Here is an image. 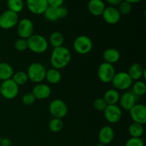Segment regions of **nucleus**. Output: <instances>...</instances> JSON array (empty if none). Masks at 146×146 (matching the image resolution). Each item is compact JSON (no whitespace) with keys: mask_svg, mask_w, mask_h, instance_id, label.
Instances as JSON below:
<instances>
[{"mask_svg":"<svg viewBox=\"0 0 146 146\" xmlns=\"http://www.w3.org/2000/svg\"><path fill=\"white\" fill-rule=\"evenodd\" d=\"M104 98L107 105H115L119 101L120 94L115 88H111L106 91Z\"/></svg>","mask_w":146,"mask_h":146,"instance_id":"nucleus-22","label":"nucleus"},{"mask_svg":"<svg viewBox=\"0 0 146 146\" xmlns=\"http://www.w3.org/2000/svg\"><path fill=\"white\" fill-rule=\"evenodd\" d=\"M1 139H2V138H1V136L0 135V144H1Z\"/></svg>","mask_w":146,"mask_h":146,"instance_id":"nucleus-42","label":"nucleus"},{"mask_svg":"<svg viewBox=\"0 0 146 146\" xmlns=\"http://www.w3.org/2000/svg\"><path fill=\"white\" fill-rule=\"evenodd\" d=\"M118 10L121 15H128L132 11V4L127 2L125 1H123L118 6Z\"/></svg>","mask_w":146,"mask_h":146,"instance_id":"nucleus-31","label":"nucleus"},{"mask_svg":"<svg viewBox=\"0 0 146 146\" xmlns=\"http://www.w3.org/2000/svg\"><path fill=\"white\" fill-rule=\"evenodd\" d=\"M19 22L18 14L7 9L0 15V28L4 30L11 29Z\"/></svg>","mask_w":146,"mask_h":146,"instance_id":"nucleus-7","label":"nucleus"},{"mask_svg":"<svg viewBox=\"0 0 146 146\" xmlns=\"http://www.w3.org/2000/svg\"><path fill=\"white\" fill-rule=\"evenodd\" d=\"M31 93L34 96L36 99H46L51 96V87L47 84L39 83L34 86Z\"/></svg>","mask_w":146,"mask_h":146,"instance_id":"nucleus-15","label":"nucleus"},{"mask_svg":"<svg viewBox=\"0 0 146 146\" xmlns=\"http://www.w3.org/2000/svg\"><path fill=\"white\" fill-rule=\"evenodd\" d=\"M131 117L135 123L144 125L146 123V106L144 104H135L130 110Z\"/></svg>","mask_w":146,"mask_h":146,"instance_id":"nucleus-12","label":"nucleus"},{"mask_svg":"<svg viewBox=\"0 0 146 146\" xmlns=\"http://www.w3.org/2000/svg\"><path fill=\"white\" fill-rule=\"evenodd\" d=\"M114 131L112 127L109 125H105L100 129L98 132V141L100 143L104 145H108L111 143L114 138Z\"/></svg>","mask_w":146,"mask_h":146,"instance_id":"nucleus-17","label":"nucleus"},{"mask_svg":"<svg viewBox=\"0 0 146 146\" xmlns=\"http://www.w3.org/2000/svg\"><path fill=\"white\" fill-rule=\"evenodd\" d=\"M7 5L9 10L18 14L24 9V3L23 0H7Z\"/></svg>","mask_w":146,"mask_h":146,"instance_id":"nucleus-26","label":"nucleus"},{"mask_svg":"<svg viewBox=\"0 0 146 146\" xmlns=\"http://www.w3.org/2000/svg\"><path fill=\"white\" fill-rule=\"evenodd\" d=\"M50 113L54 118H64L68 113V106L66 102L61 99H54L50 103L48 106Z\"/></svg>","mask_w":146,"mask_h":146,"instance_id":"nucleus-8","label":"nucleus"},{"mask_svg":"<svg viewBox=\"0 0 146 146\" xmlns=\"http://www.w3.org/2000/svg\"><path fill=\"white\" fill-rule=\"evenodd\" d=\"M114 88L117 91H125L132 86L133 81L127 72L115 73L111 81Z\"/></svg>","mask_w":146,"mask_h":146,"instance_id":"nucleus-4","label":"nucleus"},{"mask_svg":"<svg viewBox=\"0 0 146 146\" xmlns=\"http://www.w3.org/2000/svg\"><path fill=\"white\" fill-rule=\"evenodd\" d=\"M103 58L105 62L113 65L119 61L121 58V54L116 48H109L104 51L103 54Z\"/></svg>","mask_w":146,"mask_h":146,"instance_id":"nucleus-20","label":"nucleus"},{"mask_svg":"<svg viewBox=\"0 0 146 146\" xmlns=\"http://www.w3.org/2000/svg\"><path fill=\"white\" fill-rule=\"evenodd\" d=\"M93 42L91 38L85 35L78 36L74 41V49L78 54L85 55L92 50Z\"/></svg>","mask_w":146,"mask_h":146,"instance_id":"nucleus-6","label":"nucleus"},{"mask_svg":"<svg viewBox=\"0 0 146 146\" xmlns=\"http://www.w3.org/2000/svg\"><path fill=\"white\" fill-rule=\"evenodd\" d=\"M28 48L35 54H43L48 47L46 38L40 34H33L27 39Z\"/></svg>","mask_w":146,"mask_h":146,"instance_id":"nucleus-2","label":"nucleus"},{"mask_svg":"<svg viewBox=\"0 0 146 146\" xmlns=\"http://www.w3.org/2000/svg\"><path fill=\"white\" fill-rule=\"evenodd\" d=\"M144 132L143 125L138 123L133 122L128 127V133L131 138H141Z\"/></svg>","mask_w":146,"mask_h":146,"instance_id":"nucleus-25","label":"nucleus"},{"mask_svg":"<svg viewBox=\"0 0 146 146\" xmlns=\"http://www.w3.org/2000/svg\"><path fill=\"white\" fill-rule=\"evenodd\" d=\"M14 48L17 51L22 52L26 51L28 48V44H27V39L19 38L14 43Z\"/></svg>","mask_w":146,"mask_h":146,"instance_id":"nucleus-32","label":"nucleus"},{"mask_svg":"<svg viewBox=\"0 0 146 146\" xmlns=\"http://www.w3.org/2000/svg\"><path fill=\"white\" fill-rule=\"evenodd\" d=\"M96 146H106V145H104V144H102V143H99L97 144V145H96Z\"/></svg>","mask_w":146,"mask_h":146,"instance_id":"nucleus-41","label":"nucleus"},{"mask_svg":"<svg viewBox=\"0 0 146 146\" xmlns=\"http://www.w3.org/2000/svg\"><path fill=\"white\" fill-rule=\"evenodd\" d=\"M71 60V51L65 46L54 48L50 57V63L52 68L62 69L68 65Z\"/></svg>","mask_w":146,"mask_h":146,"instance_id":"nucleus-1","label":"nucleus"},{"mask_svg":"<svg viewBox=\"0 0 146 146\" xmlns=\"http://www.w3.org/2000/svg\"><path fill=\"white\" fill-rule=\"evenodd\" d=\"M104 114L106 120L110 123H116L122 118L121 108L116 104L107 106L104 111Z\"/></svg>","mask_w":146,"mask_h":146,"instance_id":"nucleus-11","label":"nucleus"},{"mask_svg":"<svg viewBox=\"0 0 146 146\" xmlns=\"http://www.w3.org/2000/svg\"><path fill=\"white\" fill-rule=\"evenodd\" d=\"M49 42L54 48L62 46L64 42V36L60 31H54L49 36Z\"/></svg>","mask_w":146,"mask_h":146,"instance_id":"nucleus-24","label":"nucleus"},{"mask_svg":"<svg viewBox=\"0 0 146 146\" xmlns=\"http://www.w3.org/2000/svg\"><path fill=\"white\" fill-rule=\"evenodd\" d=\"M47 2L49 7H59L63 6L64 0H47Z\"/></svg>","mask_w":146,"mask_h":146,"instance_id":"nucleus-37","label":"nucleus"},{"mask_svg":"<svg viewBox=\"0 0 146 146\" xmlns=\"http://www.w3.org/2000/svg\"><path fill=\"white\" fill-rule=\"evenodd\" d=\"M124 1H127V2L130 3V4H137V3L141 2L142 0H124Z\"/></svg>","mask_w":146,"mask_h":146,"instance_id":"nucleus-40","label":"nucleus"},{"mask_svg":"<svg viewBox=\"0 0 146 146\" xmlns=\"http://www.w3.org/2000/svg\"><path fill=\"white\" fill-rule=\"evenodd\" d=\"M106 2L108 3V4H110V6L111 7H118L121 2H122L123 0H106Z\"/></svg>","mask_w":146,"mask_h":146,"instance_id":"nucleus-39","label":"nucleus"},{"mask_svg":"<svg viewBox=\"0 0 146 146\" xmlns=\"http://www.w3.org/2000/svg\"><path fill=\"white\" fill-rule=\"evenodd\" d=\"M0 146H12V141L9 138H2Z\"/></svg>","mask_w":146,"mask_h":146,"instance_id":"nucleus-38","label":"nucleus"},{"mask_svg":"<svg viewBox=\"0 0 146 146\" xmlns=\"http://www.w3.org/2000/svg\"><path fill=\"white\" fill-rule=\"evenodd\" d=\"M64 128V123L60 118H53L48 123V128L53 133H59Z\"/></svg>","mask_w":146,"mask_h":146,"instance_id":"nucleus-29","label":"nucleus"},{"mask_svg":"<svg viewBox=\"0 0 146 146\" xmlns=\"http://www.w3.org/2000/svg\"><path fill=\"white\" fill-rule=\"evenodd\" d=\"M94 108L98 111H104L106 108V102L103 98H98L94 101Z\"/></svg>","mask_w":146,"mask_h":146,"instance_id":"nucleus-33","label":"nucleus"},{"mask_svg":"<svg viewBox=\"0 0 146 146\" xmlns=\"http://www.w3.org/2000/svg\"><path fill=\"white\" fill-rule=\"evenodd\" d=\"M115 74L113 65L108 63L104 62L100 64L98 68V77L100 81L105 84L111 82Z\"/></svg>","mask_w":146,"mask_h":146,"instance_id":"nucleus-10","label":"nucleus"},{"mask_svg":"<svg viewBox=\"0 0 146 146\" xmlns=\"http://www.w3.org/2000/svg\"><path fill=\"white\" fill-rule=\"evenodd\" d=\"M48 7L47 0H27V9L36 15L44 14Z\"/></svg>","mask_w":146,"mask_h":146,"instance_id":"nucleus-13","label":"nucleus"},{"mask_svg":"<svg viewBox=\"0 0 146 146\" xmlns=\"http://www.w3.org/2000/svg\"><path fill=\"white\" fill-rule=\"evenodd\" d=\"M125 146H144L143 140L141 138H131L127 141Z\"/></svg>","mask_w":146,"mask_h":146,"instance_id":"nucleus-35","label":"nucleus"},{"mask_svg":"<svg viewBox=\"0 0 146 146\" xmlns=\"http://www.w3.org/2000/svg\"><path fill=\"white\" fill-rule=\"evenodd\" d=\"M132 92L136 96H143L146 93V84L144 81H136L132 85Z\"/></svg>","mask_w":146,"mask_h":146,"instance_id":"nucleus-27","label":"nucleus"},{"mask_svg":"<svg viewBox=\"0 0 146 146\" xmlns=\"http://www.w3.org/2000/svg\"><path fill=\"white\" fill-rule=\"evenodd\" d=\"M58 7H53L48 6V8L44 13L45 18L49 21H56L59 19L58 14Z\"/></svg>","mask_w":146,"mask_h":146,"instance_id":"nucleus-30","label":"nucleus"},{"mask_svg":"<svg viewBox=\"0 0 146 146\" xmlns=\"http://www.w3.org/2000/svg\"><path fill=\"white\" fill-rule=\"evenodd\" d=\"M11 78L19 86H24L29 81L28 75H27V72L23 71H19L14 73Z\"/></svg>","mask_w":146,"mask_h":146,"instance_id":"nucleus-28","label":"nucleus"},{"mask_svg":"<svg viewBox=\"0 0 146 146\" xmlns=\"http://www.w3.org/2000/svg\"><path fill=\"white\" fill-rule=\"evenodd\" d=\"M0 94L6 99H14L19 94V86L12 78L2 81L0 85Z\"/></svg>","mask_w":146,"mask_h":146,"instance_id":"nucleus-5","label":"nucleus"},{"mask_svg":"<svg viewBox=\"0 0 146 146\" xmlns=\"http://www.w3.org/2000/svg\"><path fill=\"white\" fill-rule=\"evenodd\" d=\"M14 71L12 66L7 62H0V80L2 81L12 78Z\"/></svg>","mask_w":146,"mask_h":146,"instance_id":"nucleus-21","label":"nucleus"},{"mask_svg":"<svg viewBox=\"0 0 146 146\" xmlns=\"http://www.w3.org/2000/svg\"><path fill=\"white\" fill-rule=\"evenodd\" d=\"M119 102L123 109L130 111L136 104V96L132 91H126L120 96Z\"/></svg>","mask_w":146,"mask_h":146,"instance_id":"nucleus-16","label":"nucleus"},{"mask_svg":"<svg viewBox=\"0 0 146 146\" xmlns=\"http://www.w3.org/2000/svg\"><path fill=\"white\" fill-rule=\"evenodd\" d=\"M1 1V0H0V1Z\"/></svg>","mask_w":146,"mask_h":146,"instance_id":"nucleus-43","label":"nucleus"},{"mask_svg":"<svg viewBox=\"0 0 146 146\" xmlns=\"http://www.w3.org/2000/svg\"><path fill=\"white\" fill-rule=\"evenodd\" d=\"M106 7V4L103 0H89L88 3V11L94 17L102 15Z\"/></svg>","mask_w":146,"mask_h":146,"instance_id":"nucleus-18","label":"nucleus"},{"mask_svg":"<svg viewBox=\"0 0 146 146\" xmlns=\"http://www.w3.org/2000/svg\"><path fill=\"white\" fill-rule=\"evenodd\" d=\"M46 72V69L43 64L34 62L30 64L27 74L28 75L29 80L35 84H39L45 79Z\"/></svg>","mask_w":146,"mask_h":146,"instance_id":"nucleus-3","label":"nucleus"},{"mask_svg":"<svg viewBox=\"0 0 146 146\" xmlns=\"http://www.w3.org/2000/svg\"><path fill=\"white\" fill-rule=\"evenodd\" d=\"M133 81H139L143 77H145V70L139 63H134L128 68L127 72Z\"/></svg>","mask_w":146,"mask_h":146,"instance_id":"nucleus-19","label":"nucleus"},{"mask_svg":"<svg viewBox=\"0 0 146 146\" xmlns=\"http://www.w3.org/2000/svg\"><path fill=\"white\" fill-rule=\"evenodd\" d=\"M34 24L29 19H22L17 24V34L19 38L28 39L34 34Z\"/></svg>","mask_w":146,"mask_h":146,"instance_id":"nucleus-9","label":"nucleus"},{"mask_svg":"<svg viewBox=\"0 0 146 146\" xmlns=\"http://www.w3.org/2000/svg\"><path fill=\"white\" fill-rule=\"evenodd\" d=\"M57 9H58V17H59V19H64L67 17L68 14V10L66 7H64V6H61V7H58Z\"/></svg>","mask_w":146,"mask_h":146,"instance_id":"nucleus-36","label":"nucleus"},{"mask_svg":"<svg viewBox=\"0 0 146 146\" xmlns=\"http://www.w3.org/2000/svg\"><path fill=\"white\" fill-rule=\"evenodd\" d=\"M35 97H34V96L33 95V94L31 92L26 93L22 96V102L24 105L30 106L34 104L35 102Z\"/></svg>","mask_w":146,"mask_h":146,"instance_id":"nucleus-34","label":"nucleus"},{"mask_svg":"<svg viewBox=\"0 0 146 146\" xmlns=\"http://www.w3.org/2000/svg\"><path fill=\"white\" fill-rule=\"evenodd\" d=\"M45 79L51 84H56L59 83L61 79V74L59 70L54 68L46 70Z\"/></svg>","mask_w":146,"mask_h":146,"instance_id":"nucleus-23","label":"nucleus"},{"mask_svg":"<svg viewBox=\"0 0 146 146\" xmlns=\"http://www.w3.org/2000/svg\"><path fill=\"white\" fill-rule=\"evenodd\" d=\"M101 16L107 24H112V25L117 24L120 21L121 17L118 9L111 6L106 7Z\"/></svg>","mask_w":146,"mask_h":146,"instance_id":"nucleus-14","label":"nucleus"}]
</instances>
